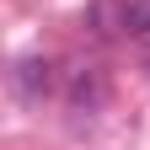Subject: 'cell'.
<instances>
[{"mask_svg": "<svg viewBox=\"0 0 150 150\" xmlns=\"http://www.w3.org/2000/svg\"><path fill=\"white\" fill-rule=\"evenodd\" d=\"M112 16V32H129V38H150V0H112L102 6Z\"/></svg>", "mask_w": 150, "mask_h": 150, "instance_id": "1", "label": "cell"}, {"mask_svg": "<svg viewBox=\"0 0 150 150\" xmlns=\"http://www.w3.org/2000/svg\"><path fill=\"white\" fill-rule=\"evenodd\" d=\"M16 91H22V97H43V91L54 86V64L43 59V54H27V59H16Z\"/></svg>", "mask_w": 150, "mask_h": 150, "instance_id": "2", "label": "cell"}, {"mask_svg": "<svg viewBox=\"0 0 150 150\" xmlns=\"http://www.w3.org/2000/svg\"><path fill=\"white\" fill-rule=\"evenodd\" d=\"M102 97H107L102 70H75V81H70V102H75V107H97Z\"/></svg>", "mask_w": 150, "mask_h": 150, "instance_id": "3", "label": "cell"}]
</instances>
